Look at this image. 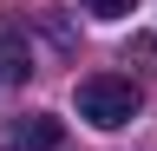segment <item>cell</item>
Masks as SVG:
<instances>
[{
    "label": "cell",
    "mask_w": 157,
    "mask_h": 151,
    "mask_svg": "<svg viewBox=\"0 0 157 151\" xmlns=\"http://www.w3.org/2000/svg\"><path fill=\"white\" fill-rule=\"evenodd\" d=\"M124 59H137V66H157V40H151V33H131Z\"/></svg>",
    "instance_id": "277c9868"
},
{
    "label": "cell",
    "mask_w": 157,
    "mask_h": 151,
    "mask_svg": "<svg viewBox=\"0 0 157 151\" xmlns=\"http://www.w3.org/2000/svg\"><path fill=\"white\" fill-rule=\"evenodd\" d=\"M137 85L131 79H118V72H92V79H78V118L98 125V131H118V125H131L137 118Z\"/></svg>",
    "instance_id": "6da1fadb"
},
{
    "label": "cell",
    "mask_w": 157,
    "mask_h": 151,
    "mask_svg": "<svg viewBox=\"0 0 157 151\" xmlns=\"http://www.w3.org/2000/svg\"><path fill=\"white\" fill-rule=\"evenodd\" d=\"M26 79V46H20V33H0V85Z\"/></svg>",
    "instance_id": "3957f363"
},
{
    "label": "cell",
    "mask_w": 157,
    "mask_h": 151,
    "mask_svg": "<svg viewBox=\"0 0 157 151\" xmlns=\"http://www.w3.org/2000/svg\"><path fill=\"white\" fill-rule=\"evenodd\" d=\"M131 7H137V0H85V13H98V20H124Z\"/></svg>",
    "instance_id": "5b68a950"
},
{
    "label": "cell",
    "mask_w": 157,
    "mask_h": 151,
    "mask_svg": "<svg viewBox=\"0 0 157 151\" xmlns=\"http://www.w3.org/2000/svg\"><path fill=\"white\" fill-rule=\"evenodd\" d=\"M59 138H66V131H59V118H46V112H33V118L13 125V145L20 151H59Z\"/></svg>",
    "instance_id": "7a4b0ae2"
}]
</instances>
